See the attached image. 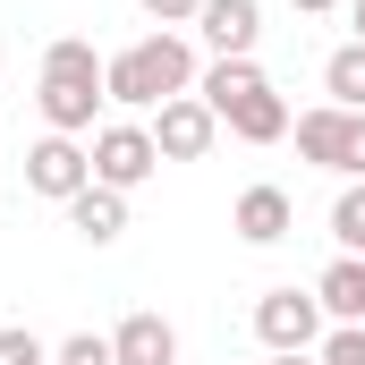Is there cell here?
<instances>
[{
  "mask_svg": "<svg viewBox=\"0 0 365 365\" xmlns=\"http://www.w3.org/2000/svg\"><path fill=\"white\" fill-rule=\"evenodd\" d=\"M212 136H221V119H212L195 93H170V102L153 110V145H162V162H204Z\"/></svg>",
  "mask_w": 365,
  "mask_h": 365,
  "instance_id": "cell-6",
  "label": "cell"
},
{
  "mask_svg": "<svg viewBox=\"0 0 365 365\" xmlns=\"http://www.w3.org/2000/svg\"><path fill=\"white\" fill-rule=\"evenodd\" d=\"M289 9H306V17H323V9H340V0H289Z\"/></svg>",
  "mask_w": 365,
  "mask_h": 365,
  "instance_id": "cell-22",
  "label": "cell"
},
{
  "mask_svg": "<svg viewBox=\"0 0 365 365\" xmlns=\"http://www.w3.org/2000/svg\"><path fill=\"white\" fill-rule=\"evenodd\" d=\"M195 77H204V68H195L187 34H145L136 51L102 60V93H110L119 110H162V102H170V93H187Z\"/></svg>",
  "mask_w": 365,
  "mask_h": 365,
  "instance_id": "cell-1",
  "label": "cell"
},
{
  "mask_svg": "<svg viewBox=\"0 0 365 365\" xmlns=\"http://www.w3.org/2000/svg\"><path fill=\"white\" fill-rule=\"evenodd\" d=\"M340 179H365V110H357V136H349V170Z\"/></svg>",
  "mask_w": 365,
  "mask_h": 365,
  "instance_id": "cell-21",
  "label": "cell"
},
{
  "mask_svg": "<svg viewBox=\"0 0 365 365\" xmlns=\"http://www.w3.org/2000/svg\"><path fill=\"white\" fill-rule=\"evenodd\" d=\"M323 93H331L340 110H365V43H340V51L323 60Z\"/></svg>",
  "mask_w": 365,
  "mask_h": 365,
  "instance_id": "cell-15",
  "label": "cell"
},
{
  "mask_svg": "<svg viewBox=\"0 0 365 365\" xmlns=\"http://www.w3.org/2000/svg\"><path fill=\"white\" fill-rule=\"evenodd\" d=\"M195 34L212 43V60H255L264 0H204V9H195Z\"/></svg>",
  "mask_w": 365,
  "mask_h": 365,
  "instance_id": "cell-7",
  "label": "cell"
},
{
  "mask_svg": "<svg viewBox=\"0 0 365 365\" xmlns=\"http://www.w3.org/2000/svg\"><path fill=\"white\" fill-rule=\"evenodd\" d=\"M68 230H77L86 247H110V238L128 230V195H119V187H86V195H68Z\"/></svg>",
  "mask_w": 365,
  "mask_h": 365,
  "instance_id": "cell-12",
  "label": "cell"
},
{
  "mask_svg": "<svg viewBox=\"0 0 365 365\" xmlns=\"http://www.w3.org/2000/svg\"><path fill=\"white\" fill-rule=\"evenodd\" d=\"M110 357L119 365H179V331H170L153 306H136V314L110 331Z\"/></svg>",
  "mask_w": 365,
  "mask_h": 365,
  "instance_id": "cell-10",
  "label": "cell"
},
{
  "mask_svg": "<svg viewBox=\"0 0 365 365\" xmlns=\"http://www.w3.org/2000/svg\"><path fill=\"white\" fill-rule=\"evenodd\" d=\"M26 187L51 195V204H68V195H86V187H93V153L77 145V136H43V145L26 153Z\"/></svg>",
  "mask_w": 365,
  "mask_h": 365,
  "instance_id": "cell-5",
  "label": "cell"
},
{
  "mask_svg": "<svg viewBox=\"0 0 365 365\" xmlns=\"http://www.w3.org/2000/svg\"><path fill=\"white\" fill-rule=\"evenodd\" d=\"M136 9H145V17H162V26H195V9H204V0H136Z\"/></svg>",
  "mask_w": 365,
  "mask_h": 365,
  "instance_id": "cell-20",
  "label": "cell"
},
{
  "mask_svg": "<svg viewBox=\"0 0 365 365\" xmlns=\"http://www.w3.org/2000/svg\"><path fill=\"white\" fill-rule=\"evenodd\" d=\"M289 136H297V153H306L314 170H349V136H357V110H340V102H323V110H306V119H289Z\"/></svg>",
  "mask_w": 365,
  "mask_h": 365,
  "instance_id": "cell-8",
  "label": "cell"
},
{
  "mask_svg": "<svg viewBox=\"0 0 365 365\" xmlns=\"http://www.w3.org/2000/svg\"><path fill=\"white\" fill-rule=\"evenodd\" d=\"M314 297H323L331 323H365V255H340L331 272L314 280Z\"/></svg>",
  "mask_w": 365,
  "mask_h": 365,
  "instance_id": "cell-14",
  "label": "cell"
},
{
  "mask_svg": "<svg viewBox=\"0 0 365 365\" xmlns=\"http://www.w3.org/2000/svg\"><path fill=\"white\" fill-rule=\"evenodd\" d=\"M331 238H340V255H365V179L340 187V204H331Z\"/></svg>",
  "mask_w": 365,
  "mask_h": 365,
  "instance_id": "cell-16",
  "label": "cell"
},
{
  "mask_svg": "<svg viewBox=\"0 0 365 365\" xmlns=\"http://www.w3.org/2000/svg\"><path fill=\"white\" fill-rule=\"evenodd\" d=\"M230 230H238L247 247H280V238L297 230V204H289V187H247V195H238V212H230Z\"/></svg>",
  "mask_w": 365,
  "mask_h": 365,
  "instance_id": "cell-9",
  "label": "cell"
},
{
  "mask_svg": "<svg viewBox=\"0 0 365 365\" xmlns=\"http://www.w3.org/2000/svg\"><path fill=\"white\" fill-rule=\"evenodd\" d=\"M221 128H230L238 145H280V136H289V102L264 86V93H247V102H238V110H230Z\"/></svg>",
  "mask_w": 365,
  "mask_h": 365,
  "instance_id": "cell-13",
  "label": "cell"
},
{
  "mask_svg": "<svg viewBox=\"0 0 365 365\" xmlns=\"http://www.w3.org/2000/svg\"><path fill=\"white\" fill-rule=\"evenodd\" d=\"M93 187H145L153 170H162V145H153V128H136V119H110V128H93Z\"/></svg>",
  "mask_w": 365,
  "mask_h": 365,
  "instance_id": "cell-3",
  "label": "cell"
},
{
  "mask_svg": "<svg viewBox=\"0 0 365 365\" xmlns=\"http://www.w3.org/2000/svg\"><path fill=\"white\" fill-rule=\"evenodd\" d=\"M51 365H119V357H110V340H102V331H68V340L51 349Z\"/></svg>",
  "mask_w": 365,
  "mask_h": 365,
  "instance_id": "cell-17",
  "label": "cell"
},
{
  "mask_svg": "<svg viewBox=\"0 0 365 365\" xmlns=\"http://www.w3.org/2000/svg\"><path fill=\"white\" fill-rule=\"evenodd\" d=\"M0 365H51V349H43L26 323H0Z\"/></svg>",
  "mask_w": 365,
  "mask_h": 365,
  "instance_id": "cell-18",
  "label": "cell"
},
{
  "mask_svg": "<svg viewBox=\"0 0 365 365\" xmlns=\"http://www.w3.org/2000/svg\"><path fill=\"white\" fill-rule=\"evenodd\" d=\"M255 340H264L272 357L314 349V340H323V297H314V289H264V297H255Z\"/></svg>",
  "mask_w": 365,
  "mask_h": 365,
  "instance_id": "cell-4",
  "label": "cell"
},
{
  "mask_svg": "<svg viewBox=\"0 0 365 365\" xmlns=\"http://www.w3.org/2000/svg\"><path fill=\"white\" fill-rule=\"evenodd\" d=\"M264 86H272V77H264L255 60H212V68L195 77V102H204L212 119H230V110H238L247 93H264Z\"/></svg>",
  "mask_w": 365,
  "mask_h": 365,
  "instance_id": "cell-11",
  "label": "cell"
},
{
  "mask_svg": "<svg viewBox=\"0 0 365 365\" xmlns=\"http://www.w3.org/2000/svg\"><path fill=\"white\" fill-rule=\"evenodd\" d=\"M43 119H51V136H86L93 110L110 102L102 93V60H93V43H77V34H60L51 51H43Z\"/></svg>",
  "mask_w": 365,
  "mask_h": 365,
  "instance_id": "cell-2",
  "label": "cell"
},
{
  "mask_svg": "<svg viewBox=\"0 0 365 365\" xmlns=\"http://www.w3.org/2000/svg\"><path fill=\"white\" fill-rule=\"evenodd\" d=\"M349 17H357V43H365V0H349Z\"/></svg>",
  "mask_w": 365,
  "mask_h": 365,
  "instance_id": "cell-23",
  "label": "cell"
},
{
  "mask_svg": "<svg viewBox=\"0 0 365 365\" xmlns=\"http://www.w3.org/2000/svg\"><path fill=\"white\" fill-rule=\"evenodd\" d=\"M272 365H323V357H306V349H297V357H272Z\"/></svg>",
  "mask_w": 365,
  "mask_h": 365,
  "instance_id": "cell-24",
  "label": "cell"
},
{
  "mask_svg": "<svg viewBox=\"0 0 365 365\" xmlns=\"http://www.w3.org/2000/svg\"><path fill=\"white\" fill-rule=\"evenodd\" d=\"M323 365H365V323H331V340H323Z\"/></svg>",
  "mask_w": 365,
  "mask_h": 365,
  "instance_id": "cell-19",
  "label": "cell"
}]
</instances>
